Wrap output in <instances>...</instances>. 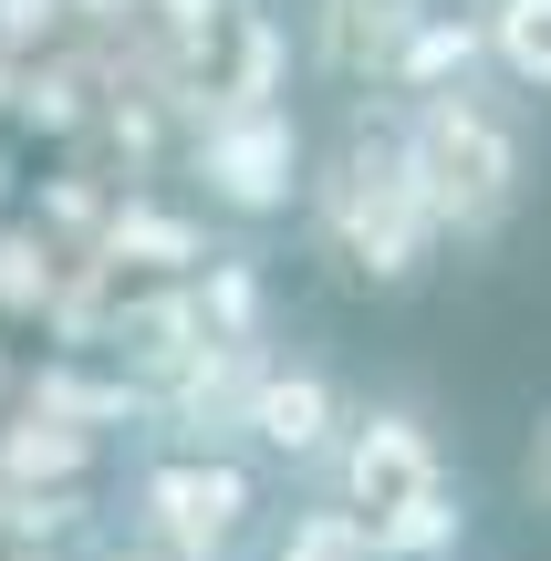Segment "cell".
I'll use <instances>...</instances> for the list:
<instances>
[{
  "label": "cell",
  "mask_w": 551,
  "mask_h": 561,
  "mask_svg": "<svg viewBox=\"0 0 551 561\" xmlns=\"http://www.w3.org/2000/svg\"><path fill=\"white\" fill-rule=\"evenodd\" d=\"M302 219H312V250H323L354 291H406V280H427V261L448 250V219H437L427 178H416V157H406V115H354L344 136H333V157L312 167Z\"/></svg>",
  "instance_id": "cell-1"
},
{
  "label": "cell",
  "mask_w": 551,
  "mask_h": 561,
  "mask_svg": "<svg viewBox=\"0 0 551 561\" xmlns=\"http://www.w3.org/2000/svg\"><path fill=\"white\" fill-rule=\"evenodd\" d=\"M520 104L531 94H510L500 73H469V83H437V94L395 104L406 115V157H416V178H427L458 250H490L520 219V198H531V125H520Z\"/></svg>",
  "instance_id": "cell-2"
},
{
  "label": "cell",
  "mask_w": 551,
  "mask_h": 561,
  "mask_svg": "<svg viewBox=\"0 0 551 561\" xmlns=\"http://www.w3.org/2000/svg\"><path fill=\"white\" fill-rule=\"evenodd\" d=\"M250 520H261V479L219 447H177L136 468V530H157L177 561H240Z\"/></svg>",
  "instance_id": "cell-3"
},
{
  "label": "cell",
  "mask_w": 551,
  "mask_h": 561,
  "mask_svg": "<svg viewBox=\"0 0 551 561\" xmlns=\"http://www.w3.org/2000/svg\"><path fill=\"white\" fill-rule=\"evenodd\" d=\"M198 187H208V208H229V219H282V208L312 187L302 125H291L271 94H240L229 115H208V136H198Z\"/></svg>",
  "instance_id": "cell-4"
},
{
  "label": "cell",
  "mask_w": 551,
  "mask_h": 561,
  "mask_svg": "<svg viewBox=\"0 0 551 561\" xmlns=\"http://www.w3.org/2000/svg\"><path fill=\"white\" fill-rule=\"evenodd\" d=\"M344 437H354V416H344V385L323 375V364H271L261 354V385H250V458H271V468H333L344 458Z\"/></svg>",
  "instance_id": "cell-5"
},
{
  "label": "cell",
  "mask_w": 551,
  "mask_h": 561,
  "mask_svg": "<svg viewBox=\"0 0 551 561\" xmlns=\"http://www.w3.org/2000/svg\"><path fill=\"white\" fill-rule=\"evenodd\" d=\"M323 479H333V500H344V510L386 520V510H406L416 489L448 479V458H437V437H427V416H416V405H365V416H354V437H344V458H333Z\"/></svg>",
  "instance_id": "cell-6"
},
{
  "label": "cell",
  "mask_w": 551,
  "mask_h": 561,
  "mask_svg": "<svg viewBox=\"0 0 551 561\" xmlns=\"http://www.w3.org/2000/svg\"><path fill=\"white\" fill-rule=\"evenodd\" d=\"M427 0H312V62L333 83H386Z\"/></svg>",
  "instance_id": "cell-7"
},
{
  "label": "cell",
  "mask_w": 551,
  "mask_h": 561,
  "mask_svg": "<svg viewBox=\"0 0 551 561\" xmlns=\"http://www.w3.org/2000/svg\"><path fill=\"white\" fill-rule=\"evenodd\" d=\"M469 73H490V21H479V0H469V11H437V0H427V21L406 32L386 94H437V83H469Z\"/></svg>",
  "instance_id": "cell-8"
},
{
  "label": "cell",
  "mask_w": 551,
  "mask_h": 561,
  "mask_svg": "<svg viewBox=\"0 0 551 561\" xmlns=\"http://www.w3.org/2000/svg\"><path fill=\"white\" fill-rule=\"evenodd\" d=\"M479 21H490V73L541 104L551 94V0H479Z\"/></svg>",
  "instance_id": "cell-9"
},
{
  "label": "cell",
  "mask_w": 551,
  "mask_h": 561,
  "mask_svg": "<svg viewBox=\"0 0 551 561\" xmlns=\"http://www.w3.org/2000/svg\"><path fill=\"white\" fill-rule=\"evenodd\" d=\"M458 541H469V500H458V479L416 489L406 510H386V520H375V551H386V561H448Z\"/></svg>",
  "instance_id": "cell-10"
},
{
  "label": "cell",
  "mask_w": 551,
  "mask_h": 561,
  "mask_svg": "<svg viewBox=\"0 0 551 561\" xmlns=\"http://www.w3.org/2000/svg\"><path fill=\"white\" fill-rule=\"evenodd\" d=\"M94 458V426H73V416H32V426H0V479L11 489H42V479H73V468Z\"/></svg>",
  "instance_id": "cell-11"
},
{
  "label": "cell",
  "mask_w": 551,
  "mask_h": 561,
  "mask_svg": "<svg viewBox=\"0 0 551 561\" xmlns=\"http://www.w3.org/2000/svg\"><path fill=\"white\" fill-rule=\"evenodd\" d=\"M271 561H386V551H375V520H365V510L333 500V510H291V530H282V551H271Z\"/></svg>",
  "instance_id": "cell-12"
},
{
  "label": "cell",
  "mask_w": 551,
  "mask_h": 561,
  "mask_svg": "<svg viewBox=\"0 0 551 561\" xmlns=\"http://www.w3.org/2000/svg\"><path fill=\"white\" fill-rule=\"evenodd\" d=\"M520 500H531V520H551V405H541L531 447H520Z\"/></svg>",
  "instance_id": "cell-13"
},
{
  "label": "cell",
  "mask_w": 551,
  "mask_h": 561,
  "mask_svg": "<svg viewBox=\"0 0 551 561\" xmlns=\"http://www.w3.org/2000/svg\"><path fill=\"white\" fill-rule=\"evenodd\" d=\"M94 561H177V551H167V541H157V530H125V541H104Z\"/></svg>",
  "instance_id": "cell-14"
},
{
  "label": "cell",
  "mask_w": 551,
  "mask_h": 561,
  "mask_svg": "<svg viewBox=\"0 0 551 561\" xmlns=\"http://www.w3.org/2000/svg\"><path fill=\"white\" fill-rule=\"evenodd\" d=\"M11 561H53V551H11Z\"/></svg>",
  "instance_id": "cell-15"
}]
</instances>
